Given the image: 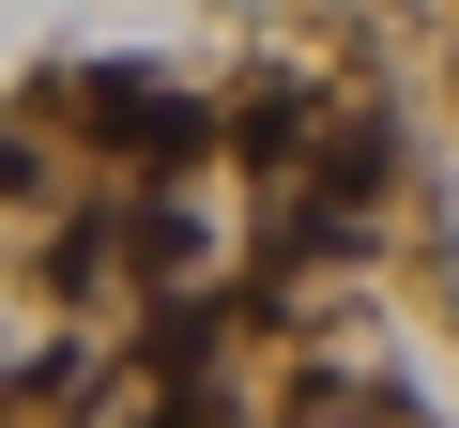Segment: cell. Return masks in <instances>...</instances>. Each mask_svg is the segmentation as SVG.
<instances>
[{
    "instance_id": "obj_1",
    "label": "cell",
    "mask_w": 459,
    "mask_h": 428,
    "mask_svg": "<svg viewBox=\"0 0 459 428\" xmlns=\"http://www.w3.org/2000/svg\"><path fill=\"white\" fill-rule=\"evenodd\" d=\"M77 123H92V153H123V184H199L230 153V123L199 92H169L153 62H92L77 77Z\"/></svg>"
}]
</instances>
